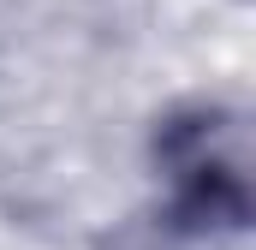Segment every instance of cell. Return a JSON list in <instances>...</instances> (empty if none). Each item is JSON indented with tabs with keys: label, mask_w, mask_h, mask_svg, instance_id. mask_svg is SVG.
I'll use <instances>...</instances> for the list:
<instances>
[{
	"label": "cell",
	"mask_w": 256,
	"mask_h": 250,
	"mask_svg": "<svg viewBox=\"0 0 256 250\" xmlns=\"http://www.w3.org/2000/svg\"><path fill=\"white\" fill-rule=\"evenodd\" d=\"M244 167H250V137H244V114L232 108L202 102L167 120L161 131V173L196 214H220V208L244 214Z\"/></svg>",
	"instance_id": "1"
}]
</instances>
